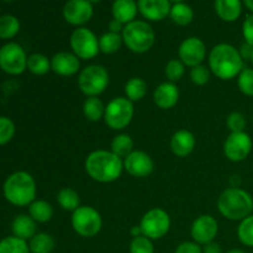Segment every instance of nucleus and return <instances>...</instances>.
I'll return each instance as SVG.
<instances>
[{
  "mask_svg": "<svg viewBox=\"0 0 253 253\" xmlns=\"http://www.w3.org/2000/svg\"><path fill=\"white\" fill-rule=\"evenodd\" d=\"M208 62L210 72L221 81L237 78L245 68V61L239 48L230 43H219L212 47L208 56Z\"/></svg>",
  "mask_w": 253,
  "mask_h": 253,
  "instance_id": "nucleus-1",
  "label": "nucleus"
},
{
  "mask_svg": "<svg viewBox=\"0 0 253 253\" xmlns=\"http://www.w3.org/2000/svg\"><path fill=\"white\" fill-rule=\"evenodd\" d=\"M84 168L95 182L111 183L120 178L124 170V160L111 151L96 150L85 158Z\"/></svg>",
  "mask_w": 253,
  "mask_h": 253,
  "instance_id": "nucleus-2",
  "label": "nucleus"
},
{
  "mask_svg": "<svg viewBox=\"0 0 253 253\" xmlns=\"http://www.w3.org/2000/svg\"><path fill=\"white\" fill-rule=\"evenodd\" d=\"M2 194L14 207H29L36 200L37 185L35 178L25 170H19L5 179L2 185Z\"/></svg>",
  "mask_w": 253,
  "mask_h": 253,
  "instance_id": "nucleus-3",
  "label": "nucleus"
},
{
  "mask_svg": "<svg viewBox=\"0 0 253 253\" xmlns=\"http://www.w3.org/2000/svg\"><path fill=\"white\" fill-rule=\"evenodd\" d=\"M217 210L225 219L241 221L252 215L253 198L241 188H227L217 198Z\"/></svg>",
  "mask_w": 253,
  "mask_h": 253,
  "instance_id": "nucleus-4",
  "label": "nucleus"
},
{
  "mask_svg": "<svg viewBox=\"0 0 253 253\" xmlns=\"http://www.w3.org/2000/svg\"><path fill=\"white\" fill-rule=\"evenodd\" d=\"M124 44L133 53H146L153 47L156 41L155 30L147 21L135 20L125 25L123 31Z\"/></svg>",
  "mask_w": 253,
  "mask_h": 253,
  "instance_id": "nucleus-5",
  "label": "nucleus"
},
{
  "mask_svg": "<svg viewBox=\"0 0 253 253\" xmlns=\"http://www.w3.org/2000/svg\"><path fill=\"white\" fill-rule=\"evenodd\" d=\"M110 82L108 71L100 64H90L79 72V90L88 96H99L106 90Z\"/></svg>",
  "mask_w": 253,
  "mask_h": 253,
  "instance_id": "nucleus-6",
  "label": "nucleus"
},
{
  "mask_svg": "<svg viewBox=\"0 0 253 253\" xmlns=\"http://www.w3.org/2000/svg\"><path fill=\"white\" fill-rule=\"evenodd\" d=\"M71 222L76 234L85 239L96 236L103 227L100 212L89 205H81L76 211L72 212Z\"/></svg>",
  "mask_w": 253,
  "mask_h": 253,
  "instance_id": "nucleus-7",
  "label": "nucleus"
},
{
  "mask_svg": "<svg viewBox=\"0 0 253 253\" xmlns=\"http://www.w3.org/2000/svg\"><path fill=\"white\" fill-rule=\"evenodd\" d=\"M135 114L132 101L126 96H118L111 99L105 106V116L104 120L108 127L111 130L120 131L127 127L131 124Z\"/></svg>",
  "mask_w": 253,
  "mask_h": 253,
  "instance_id": "nucleus-8",
  "label": "nucleus"
},
{
  "mask_svg": "<svg viewBox=\"0 0 253 253\" xmlns=\"http://www.w3.org/2000/svg\"><path fill=\"white\" fill-rule=\"evenodd\" d=\"M170 217L166 210L161 208H153L148 210L140 221V227L143 236L150 240H160L169 232Z\"/></svg>",
  "mask_w": 253,
  "mask_h": 253,
  "instance_id": "nucleus-9",
  "label": "nucleus"
},
{
  "mask_svg": "<svg viewBox=\"0 0 253 253\" xmlns=\"http://www.w3.org/2000/svg\"><path fill=\"white\" fill-rule=\"evenodd\" d=\"M27 58L22 46L16 42H7L0 47V69L10 76H20L27 69Z\"/></svg>",
  "mask_w": 253,
  "mask_h": 253,
  "instance_id": "nucleus-10",
  "label": "nucleus"
},
{
  "mask_svg": "<svg viewBox=\"0 0 253 253\" xmlns=\"http://www.w3.org/2000/svg\"><path fill=\"white\" fill-rule=\"evenodd\" d=\"M72 52L79 59H93L100 52L99 49V39L91 30L86 27H78L74 30L69 39Z\"/></svg>",
  "mask_w": 253,
  "mask_h": 253,
  "instance_id": "nucleus-11",
  "label": "nucleus"
},
{
  "mask_svg": "<svg viewBox=\"0 0 253 253\" xmlns=\"http://www.w3.org/2000/svg\"><path fill=\"white\" fill-rule=\"evenodd\" d=\"M253 142L247 132H231L224 142V155L231 162H242L251 153Z\"/></svg>",
  "mask_w": 253,
  "mask_h": 253,
  "instance_id": "nucleus-12",
  "label": "nucleus"
},
{
  "mask_svg": "<svg viewBox=\"0 0 253 253\" xmlns=\"http://www.w3.org/2000/svg\"><path fill=\"white\" fill-rule=\"evenodd\" d=\"M178 56L187 67L200 66L207 58V46L199 37H188L180 43Z\"/></svg>",
  "mask_w": 253,
  "mask_h": 253,
  "instance_id": "nucleus-13",
  "label": "nucleus"
},
{
  "mask_svg": "<svg viewBox=\"0 0 253 253\" xmlns=\"http://www.w3.org/2000/svg\"><path fill=\"white\" fill-rule=\"evenodd\" d=\"M219 232V222L212 215H200L193 221L190 235L193 241L200 246L215 241Z\"/></svg>",
  "mask_w": 253,
  "mask_h": 253,
  "instance_id": "nucleus-14",
  "label": "nucleus"
},
{
  "mask_svg": "<svg viewBox=\"0 0 253 253\" xmlns=\"http://www.w3.org/2000/svg\"><path fill=\"white\" fill-rule=\"evenodd\" d=\"M93 15L94 7L88 0H68L63 6L64 20L77 27H83Z\"/></svg>",
  "mask_w": 253,
  "mask_h": 253,
  "instance_id": "nucleus-15",
  "label": "nucleus"
},
{
  "mask_svg": "<svg viewBox=\"0 0 253 253\" xmlns=\"http://www.w3.org/2000/svg\"><path fill=\"white\" fill-rule=\"evenodd\" d=\"M124 169L135 178H146L152 174L155 162L145 151H133L124 158Z\"/></svg>",
  "mask_w": 253,
  "mask_h": 253,
  "instance_id": "nucleus-16",
  "label": "nucleus"
},
{
  "mask_svg": "<svg viewBox=\"0 0 253 253\" xmlns=\"http://www.w3.org/2000/svg\"><path fill=\"white\" fill-rule=\"evenodd\" d=\"M51 71L61 77L76 76L81 72V59L68 51H61L51 58Z\"/></svg>",
  "mask_w": 253,
  "mask_h": 253,
  "instance_id": "nucleus-17",
  "label": "nucleus"
},
{
  "mask_svg": "<svg viewBox=\"0 0 253 253\" xmlns=\"http://www.w3.org/2000/svg\"><path fill=\"white\" fill-rule=\"evenodd\" d=\"M138 12L148 21H162L169 16V0H137Z\"/></svg>",
  "mask_w": 253,
  "mask_h": 253,
  "instance_id": "nucleus-18",
  "label": "nucleus"
},
{
  "mask_svg": "<svg viewBox=\"0 0 253 253\" xmlns=\"http://www.w3.org/2000/svg\"><path fill=\"white\" fill-rule=\"evenodd\" d=\"M179 89L172 82L161 83L153 91V103L162 110H169L174 108L179 101Z\"/></svg>",
  "mask_w": 253,
  "mask_h": 253,
  "instance_id": "nucleus-19",
  "label": "nucleus"
},
{
  "mask_svg": "<svg viewBox=\"0 0 253 253\" xmlns=\"http://www.w3.org/2000/svg\"><path fill=\"white\" fill-rule=\"evenodd\" d=\"M197 140L194 133L188 130H178L170 138V151L177 157L185 158L194 151Z\"/></svg>",
  "mask_w": 253,
  "mask_h": 253,
  "instance_id": "nucleus-20",
  "label": "nucleus"
},
{
  "mask_svg": "<svg viewBox=\"0 0 253 253\" xmlns=\"http://www.w3.org/2000/svg\"><path fill=\"white\" fill-rule=\"evenodd\" d=\"M12 236L30 241L37 234V222L29 214H20L12 220Z\"/></svg>",
  "mask_w": 253,
  "mask_h": 253,
  "instance_id": "nucleus-21",
  "label": "nucleus"
},
{
  "mask_svg": "<svg viewBox=\"0 0 253 253\" xmlns=\"http://www.w3.org/2000/svg\"><path fill=\"white\" fill-rule=\"evenodd\" d=\"M111 12L113 19L127 25L136 20V15L138 12L137 2L135 0H114Z\"/></svg>",
  "mask_w": 253,
  "mask_h": 253,
  "instance_id": "nucleus-22",
  "label": "nucleus"
},
{
  "mask_svg": "<svg viewBox=\"0 0 253 253\" xmlns=\"http://www.w3.org/2000/svg\"><path fill=\"white\" fill-rule=\"evenodd\" d=\"M215 12L217 16L226 22H234L241 16V0H215Z\"/></svg>",
  "mask_w": 253,
  "mask_h": 253,
  "instance_id": "nucleus-23",
  "label": "nucleus"
},
{
  "mask_svg": "<svg viewBox=\"0 0 253 253\" xmlns=\"http://www.w3.org/2000/svg\"><path fill=\"white\" fill-rule=\"evenodd\" d=\"M105 106L99 96H88L83 103L84 118L91 123H98L105 116Z\"/></svg>",
  "mask_w": 253,
  "mask_h": 253,
  "instance_id": "nucleus-24",
  "label": "nucleus"
},
{
  "mask_svg": "<svg viewBox=\"0 0 253 253\" xmlns=\"http://www.w3.org/2000/svg\"><path fill=\"white\" fill-rule=\"evenodd\" d=\"M53 207L46 200L36 199L29 205V215L37 224H46L53 217Z\"/></svg>",
  "mask_w": 253,
  "mask_h": 253,
  "instance_id": "nucleus-25",
  "label": "nucleus"
},
{
  "mask_svg": "<svg viewBox=\"0 0 253 253\" xmlns=\"http://www.w3.org/2000/svg\"><path fill=\"white\" fill-rule=\"evenodd\" d=\"M56 247L53 236L47 232H37L29 241L30 252L34 253H52Z\"/></svg>",
  "mask_w": 253,
  "mask_h": 253,
  "instance_id": "nucleus-26",
  "label": "nucleus"
},
{
  "mask_svg": "<svg viewBox=\"0 0 253 253\" xmlns=\"http://www.w3.org/2000/svg\"><path fill=\"white\" fill-rule=\"evenodd\" d=\"M169 17L178 26H188L194 20V11L185 2L173 4L172 7H170Z\"/></svg>",
  "mask_w": 253,
  "mask_h": 253,
  "instance_id": "nucleus-27",
  "label": "nucleus"
},
{
  "mask_svg": "<svg viewBox=\"0 0 253 253\" xmlns=\"http://www.w3.org/2000/svg\"><path fill=\"white\" fill-rule=\"evenodd\" d=\"M124 44L123 35L114 34V32H105L99 37V49L104 54H114L121 48Z\"/></svg>",
  "mask_w": 253,
  "mask_h": 253,
  "instance_id": "nucleus-28",
  "label": "nucleus"
},
{
  "mask_svg": "<svg viewBox=\"0 0 253 253\" xmlns=\"http://www.w3.org/2000/svg\"><path fill=\"white\" fill-rule=\"evenodd\" d=\"M147 94V83L140 77H133L125 84V96L130 101L142 100Z\"/></svg>",
  "mask_w": 253,
  "mask_h": 253,
  "instance_id": "nucleus-29",
  "label": "nucleus"
},
{
  "mask_svg": "<svg viewBox=\"0 0 253 253\" xmlns=\"http://www.w3.org/2000/svg\"><path fill=\"white\" fill-rule=\"evenodd\" d=\"M57 203L63 210L73 212L81 207V198L72 188H62L57 194Z\"/></svg>",
  "mask_w": 253,
  "mask_h": 253,
  "instance_id": "nucleus-30",
  "label": "nucleus"
},
{
  "mask_svg": "<svg viewBox=\"0 0 253 253\" xmlns=\"http://www.w3.org/2000/svg\"><path fill=\"white\" fill-rule=\"evenodd\" d=\"M27 71L35 76H44L51 71V59L42 53H32L27 58Z\"/></svg>",
  "mask_w": 253,
  "mask_h": 253,
  "instance_id": "nucleus-31",
  "label": "nucleus"
},
{
  "mask_svg": "<svg viewBox=\"0 0 253 253\" xmlns=\"http://www.w3.org/2000/svg\"><path fill=\"white\" fill-rule=\"evenodd\" d=\"M111 152L115 153L120 158H126L131 152H133V140L127 133H119L111 141Z\"/></svg>",
  "mask_w": 253,
  "mask_h": 253,
  "instance_id": "nucleus-32",
  "label": "nucleus"
},
{
  "mask_svg": "<svg viewBox=\"0 0 253 253\" xmlns=\"http://www.w3.org/2000/svg\"><path fill=\"white\" fill-rule=\"evenodd\" d=\"M20 21L14 15H1L0 16V39L11 40L19 34Z\"/></svg>",
  "mask_w": 253,
  "mask_h": 253,
  "instance_id": "nucleus-33",
  "label": "nucleus"
},
{
  "mask_svg": "<svg viewBox=\"0 0 253 253\" xmlns=\"http://www.w3.org/2000/svg\"><path fill=\"white\" fill-rule=\"evenodd\" d=\"M0 253H30L29 244L16 236H7L0 241Z\"/></svg>",
  "mask_w": 253,
  "mask_h": 253,
  "instance_id": "nucleus-34",
  "label": "nucleus"
},
{
  "mask_svg": "<svg viewBox=\"0 0 253 253\" xmlns=\"http://www.w3.org/2000/svg\"><path fill=\"white\" fill-rule=\"evenodd\" d=\"M237 237L242 245L253 247V214L240 221L237 227Z\"/></svg>",
  "mask_w": 253,
  "mask_h": 253,
  "instance_id": "nucleus-35",
  "label": "nucleus"
},
{
  "mask_svg": "<svg viewBox=\"0 0 253 253\" xmlns=\"http://www.w3.org/2000/svg\"><path fill=\"white\" fill-rule=\"evenodd\" d=\"M165 73L166 77L168 78V81L172 82V83L179 82L185 73V64L183 63L180 59H170V61H168V63L166 64Z\"/></svg>",
  "mask_w": 253,
  "mask_h": 253,
  "instance_id": "nucleus-36",
  "label": "nucleus"
},
{
  "mask_svg": "<svg viewBox=\"0 0 253 253\" xmlns=\"http://www.w3.org/2000/svg\"><path fill=\"white\" fill-rule=\"evenodd\" d=\"M237 86L246 96H253V68L245 67L237 76Z\"/></svg>",
  "mask_w": 253,
  "mask_h": 253,
  "instance_id": "nucleus-37",
  "label": "nucleus"
},
{
  "mask_svg": "<svg viewBox=\"0 0 253 253\" xmlns=\"http://www.w3.org/2000/svg\"><path fill=\"white\" fill-rule=\"evenodd\" d=\"M15 131L14 121L6 116H0V146L9 143L14 138Z\"/></svg>",
  "mask_w": 253,
  "mask_h": 253,
  "instance_id": "nucleus-38",
  "label": "nucleus"
},
{
  "mask_svg": "<svg viewBox=\"0 0 253 253\" xmlns=\"http://www.w3.org/2000/svg\"><path fill=\"white\" fill-rule=\"evenodd\" d=\"M189 77L190 81L193 82V84L203 86L205 85V84L209 83L210 77H211V72H210L209 67L200 64V66L193 67V68L190 69Z\"/></svg>",
  "mask_w": 253,
  "mask_h": 253,
  "instance_id": "nucleus-39",
  "label": "nucleus"
},
{
  "mask_svg": "<svg viewBox=\"0 0 253 253\" xmlns=\"http://www.w3.org/2000/svg\"><path fill=\"white\" fill-rule=\"evenodd\" d=\"M247 120L246 116L244 115L240 111H234V113L230 114L226 119V126L231 132H244L245 128H246Z\"/></svg>",
  "mask_w": 253,
  "mask_h": 253,
  "instance_id": "nucleus-40",
  "label": "nucleus"
},
{
  "mask_svg": "<svg viewBox=\"0 0 253 253\" xmlns=\"http://www.w3.org/2000/svg\"><path fill=\"white\" fill-rule=\"evenodd\" d=\"M130 253H155L152 240L146 236L133 237L130 244Z\"/></svg>",
  "mask_w": 253,
  "mask_h": 253,
  "instance_id": "nucleus-41",
  "label": "nucleus"
},
{
  "mask_svg": "<svg viewBox=\"0 0 253 253\" xmlns=\"http://www.w3.org/2000/svg\"><path fill=\"white\" fill-rule=\"evenodd\" d=\"M242 35L245 42L253 46V14L249 15L242 24Z\"/></svg>",
  "mask_w": 253,
  "mask_h": 253,
  "instance_id": "nucleus-42",
  "label": "nucleus"
},
{
  "mask_svg": "<svg viewBox=\"0 0 253 253\" xmlns=\"http://www.w3.org/2000/svg\"><path fill=\"white\" fill-rule=\"evenodd\" d=\"M174 253H203V247L194 241H185L178 245Z\"/></svg>",
  "mask_w": 253,
  "mask_h": 253,
  "instance_id": "nucleus-43",
  "label": "nucleus"
},
{
  "mask_svg": "<svg viewBox=\"0 0 253 253\" xmlns=\"http://www.w3.org/2000/svg\"><path fill=\"white\" fill-rule=\"evenodd\" d=\"M203 247V253H222V247L216 241L209 242Z\"/></svg>",
  "mask_w": 253,
  "mask_h": 253,
  "instance_id": "nucleus-44",
  "label": "nucleus"
},
{
  "mask_svg": "<svg viewBox=\"0 0 253 253\" xmlns=\"http://www.w3.org/2000/svg\"><path fill=\"white\" fill-rule=\"evenodd\" d=\"M239 51H240V53H241V57L244 58V61H250V59H251L252 53H253V46L245 42Z\"/></svg>",
  "mask_w": 253,
  "mask_h": 253,
  "instance_id": "nucleus-45",
  "label": "nucleus"
},
{
  "mask_svg": "<svg viewBox=\"0 0 253 253\" xmlns=\"http://www.w3.org/2000/svg\"><path fill=\"white\" fill-rule=\"evenodd\" d=\"M124 27H125V25L115 19H113L109 22V31L114 32V34H123Z\"/></svg>",
  "mask_w": 253,
  "mask_h": 253,
  "instance_id": "nucleus-46",
  "label": "nucleus"
},
{
  "mask_svg": "<svg viewBox=\"0 0 253 253\" xmlns=\"http://www.w3.org/2000/svg\"><path fill=\"white\" fill-rule=\"evenodd\" d=\"M130 234H131V236H132V239H133V237L142 236V230H141L140 225H137V226H132V227H131Z\"/></svg>",
  "mask_w": 253,
  "mask_h": 253,
  "instance_id": "nucleus-47",
  "label": "nucleus"
},
{
  "mask_svg": "<svg viewBox=\"0 0 253 253\" xmlns=\"http://www.w3.org/2000/svg\"><path fill=\"white\" fill-rule=\"evenodd\" d=\"M244 4L247 9L253 14V0H244Z\"/></svg>",
  "mask_w": 253,
  "mask_h": 253,
  "instance_id": "nucleus-48",
  "label": "nucleus"
},
{
  "mask_svg": "<svg viewBox=\"0 0 253 253\" xmlns=\"http://www.w3.org/2000/svg\"><path fill=\"white\" fill-rule=\"evenodd\" d=\"M227 253H246V251H244L241 249H232L230 251H227Z\"/></svg>",
  "mask_w": 253,
  "mask_h": 253,
  "instance_id": "nucleus-49",
  "label": "nucleus"
},
{
  "mask_svg": "<svg viewBox=\"0 0 253 253\" xmlns=\"http://www.w3.org/2000/svg\"><path fill=\"white\" fill-rule=\"evenodd\" d=\"M170 4H179V2H184V0H169Z\"/></svg>",
  "mask_w": 253,
  "mask_h": 253,
  "instance_id": "nucleus-50",
  "label": "nucleus"
},
{
  "mask_svg": "<svg viewBox=\"0 0 253 253\" xmlns=\"http://www.w3.org/2000/svg\"><path fill=\"white\" fill-rule=\"evenodd\" d=\"M89 2H90L91 5H94V4H98V2H100L101 0H88Z\"/></svg>",
  "mask_w": 253,
  "mask_h": 253,
  "instance_id": "nucleus-51",
  "label": "nucleus"
},
{
  "mask_svg": "<svg viewBox=\"0 0 253 253\" xmlns=\"http://www.w3.org/2000/svg\"><path fill=\"white\" fill-rule=\"evenodd\" d=\"M250 62H251V63L253 64V53H252V56H251V59H250Z\"/></svg>",
  "mask_w": 253,
  "mask_h": 253,
  "instance_id": "nucleus-52",
  "label": "nucleus"
},
{
  "mask_svg": "<svg viewBox=\"0 0 253 253\" xmlns=\"http://www.w3.org/2000/svg\"><path fill=\"white\" fill-rule=\"evenodd\" d=\"M4 1H6V2H12V1H14V0H4Z\"/></svg>",
  "mask_w": 253,
  "mask_h": 253,
  "instance_id": "nucleus-53",
  "label": "nucleus"
},
{
  "mask_svg": "<svg viewBox=\"0 0 253 253\" xmlns=\"http://www.w3.org/2000/svg\"><path fill=\"white\" fill-rule=\"evenodd\" d=\"M30 253H34V252H30Z\"/></svg>",
  "mask_w": 253,
  "mask_h": 253,
  "instance_id": "nucleus-54",
  "label": "nucleus"
}]
</instances>
